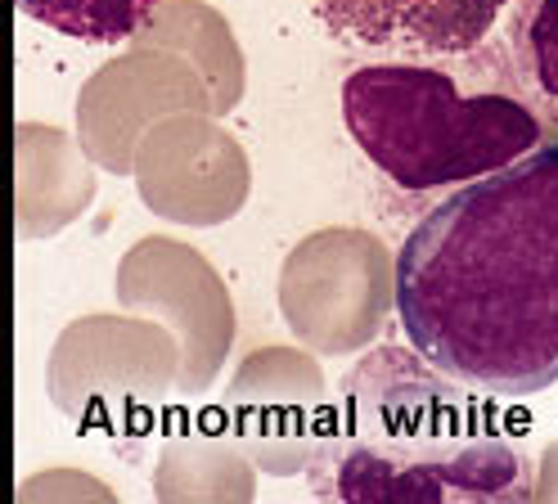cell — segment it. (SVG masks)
I'll list each match as a JSON object with an SVG mask.
<instances>
[{
  "mask_svg": "<svg viewBox=\"0 0 558 504\" xmlns=\"http://www.w3.org/2000/svg\"><path fill=\"white\" fill-rule=\"evenodd\" d=\"M505 10L509 0H316L338 41L397 59L464 55L492 36Z\"/></svg>",
  "mask_w": 558,
  "mask_h": 504,
  "instance_id": "277c9868",
  "label": "cell"
},
{
  "mask_svg": "<svg viewBox=\"0 0 558 504\" xmlns=\"http://www.w3.org/2000/svg\"><path fill=\"white\" fill-rule=\"evenodd\" d=\"M311 487L342 504H522L532 459L469 383L418 351L378 347L347 370L311 455Z\"/></svg>",
  "mask_w": 558,
  "mask_h": 504,
  "instance_id": "7a4b0ae2",
  "label": "cell"
},
{
  "mask_svg": "<svg viewBox=\"0 0 558 504\" xmlns=\"http://www.w3.org/2000/svg\"><path fill=\"white\" fill-rule=\"evenodd\" d=\"M392 298L410 347L441 374L500 396L558 383V144L424 212Z\"/></svg>",
  "mask_w": 558,
  "mask_h": 504,
  "instance_id": "6da1fadb",
  "label": "cell"
},
{
  "mask_svg": "<svg viewBox=\"0 0 558 504\" xmlns=\"http://www.w3.org/2000/svg\"><path fill=\"white\" fill-rule=\"evenodd\" d=\"M500 41L522 99L541 122L558 127V0H518Z\"/></svg>",
  "mask_w": 558,
  "mask_h": 504,
  "instance_id": "5b68a950",
  "label": "cell"
},
{
  "mask_svg": "<svg viewBox=\"0 0 558 504\" xmlns=\"http://www.w3.org/2000/svg\"><path fill=\"white\" fill-rule=\"evenodd\" d=\"M342 118L365 158L405 194L469 185L545 140V122L522 99L505 41L352 68L342 82Z\"/></svg>",
  "mask_w": 558,
  "mask_h": 504,
  "instance_id": "3957f363",
  "label": "cell"
},
{
  "mask_svg": "<svg viewBox=\"0 0 558 504\" xmlns=\"http://www.w3.org/2000/svg\"><path fill=\"white\" fill-rule=\"evenodd\" d=\"M27 19H37L73 41L113 46L145 27L167 0H19Z\"/></svg>",
  "mask_w": 558,
  "mask_h": 504,
  "instance_id": "8992f818",
  "label": "cell"
}]
</instances>
